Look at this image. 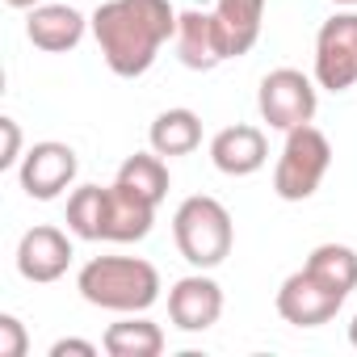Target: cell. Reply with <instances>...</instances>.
<instances>
[{"label": "cell", "instance_id": "cell-1", "mask_svg": "<svg viewBox=\"0 0 357 357\" xmlns=\"http://www.w3.org/2000/svg\"><path fill=\"white\" fill-rule=\"evenodd\" d=\"M89 30L114 76L139 80L151 72L160 47L176 34V9L168 0H105L93 9Z\"/></svg>", "mask_w": 357, "mask_h": 357}, {"label": "cell", "instance_id": "cell-2", "mask_svg": "<svg viewBox=\"0 0 357 357\" xmlns=\"http://www.w3.org/2000/svg\"><path fill=\"white\" fill-rule=\"evenodd\" d=\"M76 290L89 307L139 315L160 303V273L143 257H93L76 273Z\"/></svg>", "mask_w": 357, "mask_h": 357}, {"label": "cell", "instance_id": "cell-3", "mask_svg": "<svg viewBox=\"0 0 357 357\" xmlns=\"http://www.w3.org/2000/svg\"><path fill=\"white\" fill-rule=\"evenodd\" d=\"M172 240L181 248V257L194 269H215L231 257L236 244V223L227 215V206L211 194H194L176 206L172 215Z\"/></svg>", "mask_w": 357, "mask_h": 357}, {"label": "cell", "instance_id": "cell-4", "mask_svg": "<svg viewBox=\"0 0 357 357\" xmlns=\"http://www.w3.org/2000/svg\"><path fill=\"white\" fill-rule=\"evenodd\" d=\"M332 168V143L319 126H294L286 130L282 155L273 164V194L282 202H307Z\"/></svg>", "mask_w": 357, "mask_h": 357}, {"label": "cell", "instance_id": "cell-5", "mask_svg": "<svg viewBox=\"0 0 357 357\" xmlns=\"http://www.w3.org/2000/svg\"><path fill=\"white\" fill-rule=\"evenodd\" d=\"M257 109L261 122H269V130H294L307 126L319 109V84L315 76H303L298 68H278L261 80L257 89Z\"/></svg>", "mask_w": 357, "mask_h": 357}, {"label": "cell", "instance_id": "cell-6", "mask_svg": "<svg viewBox=\"0 0 357 357\" xmlns=\"http://www.w3.org/2000/svg\"><path fill=\"white\" fill-rule=\"evenodd\" d=\"M344 290L340 286H332L328 278H319L315 269H294L282 286H278V298H273V307H278V315L286 319V324H294V328H319V324H328V319H336V311L344 307Z\"/></svg>", "mask_w": 357, "mask_h": 357}, {"label": "cell", "instance_id": "cell-7", "mask_svg": "<svg viewBox=\"0 0 357 357\" xmlns=\"http://www.w3.org/2000/svg\"><path fill=\"white\" fill-rule=\"evenodd\" d=\"M311 76L328 93H349L357 84V13H336L319 26Z\"/></svg>", "mask_w": 357, "mask_h": 357}, {"label": "cell", "instance_id": "cell-8", "mask_svg": "<svg viewBox=\"0 0 357 357\" xmlns=\"http://www.w3.org/2000/svg\"><path fill=\"white\" fill-rule=\"evenodd\" d=\"M80 172V160H76V147L59 143V139H43L34 143L22 164H17V181L26 190V198L34 202H55Z\"/></svg>", "mask_w": 357, "mask_h": 357}, {"label": "cell", "instance_id": "cell-9", "mask_svg": "<svg viewBox=\"0 0 357 357\" xmlns=\"http://www.w3.org/2000/svg\"><path fill=\"white\" fill-rule=\"evenodd\" d=\"M219 315H223V286L206 269L172 282V290H168V319H172V328L206 332V328L219 324Z\"/></svg>", "mask_w": 357, "mask_h": 357}, {"label": "cell", "instance_id": "cell-10", "mask_svg": "<svg viewBox=\"0 0 357 357\" xmlns=\"http://www.w3.org/2000/svg\"><path fill=\"white\" fill-rule=\"evenodd\" d=\"M72 257H76V248H72L68 231H59V227H51V223H38V227H30V231L17 240V273H22L26 282H34V286L59 282V278L68 273Z\"/></svg>", "mask_w": 357, "mask_h": 357}, {"label": "cell", "instance_id": "cell-11", "mask_svg": "<svg viewBox=\"0 0 357 357\" xmlns=\"http://www.w3.org/2000/svg\"><path fill=\"white\" fill-rule=\"evenodd\" d=\"M265 160H269V143H265V130L252 122L223 126L211 139V164L223 176H252L265 168Z\"/></svg>", "mask_w": 357, "mask_h": 357}, {"label": "cell", "instance_id": "cell-12", "mask_svg": "<svg viewBox=\"0 0 357 357\" xmlns=\"http://www.w3.org/2000/svg\"><path fill=\"white\" fill-rule=\"evenodd\" d=\"M172 47H176V59H181L190 72H215L227 59L223 38H219V26H215V13H202V9L176 13Z\"/></svg>", "mask_w": 357, "mask_h": 357}, {"label": "cell", "instance_id": "cell-13", "mask_svg": "<svg viewBox=\"0 0 357 357\" xmlns=\"http://www.w3.org/2000/svg\"><path fill=\"white\" fill-rule=\"evenodd\" d=\"M89 17L76 5H34L26 17V38L47 55H68L80 47Z\"/></svg>", "mask_w": 357, "mask_h": 357}, {"label": "cell", "instance_id": "cell-14", "mask_svg": "<svg viewBox=\"0 0 357 357\" xmlns=\"http://www.w3.org/2000/svg\"><path fill=\"white\" fill-rule=\"evenodd\" d=\"M151 223H155V202H147L135 190H126L122 181H114L109 198H105L101 240H109V244H139V240L151 236Z\"/></svg>", "mask_w": 357, "mask_h": 357}, {"label": "cell", "instance_id": "cell-15", "mask_svg": "<svg viewBox=\"0 0 357 357\" xmlns=\"http://www.w3.org/2000/svg\"><path fill=\"white\" fill-rule=\"evenodd\" d=\"M211 13H215L227 59H240L257 47L261 26H265V0H215Z\"/></svg>", "mask_w": 357, "mask_h": 357}, {"label": "cell", "instance_id": "cell-16", "mask_svg": "<svg viewBox=\"0 0 357 357\" xmlns=\"http://www.w3.org/2000/svg\"><path fill=\"white\" fill-rule=\"evenodd\" d=\"M147 143H151L155 155H168V160L172 155H190V151L202 147V118L194 109H185V105L164 109V114H155V122L147 130Z\"/></svg>", "mask_w": 357, "mask_h": 357}, {"label": "cell", "instance_id": "cell-17", "mask_svg": "<svg viewBox=\"0 0 357 357\" xmlns=\"http://www.w3.org/2000/svg\"><path fill=\"white\" fill-rule=\"evenodd\" d=\"M105 353L109 357H160L164 353V328L151 324L143 311L139 315H122L118 324L105 328Z\"/></svg>", "mask_w": 357, "mask_h": 357}, {"label": "cell", "instance_id": "cell-18", "mask_svg": "<svg viewBox=\"0 0 357 357\" xmlns=\"http://www.w3.org/2000/svg\"><path fill=\"white\" fill-rule=\"evenodd\" d=\"M114 181H122L126 190H135L139 198H147V202H155V206H160V202L168 198L172 176H168L164 155H155V151H135V155H126V160H122V168H118Z\"/></svg>", "mask_w": 357, "mask_h": 357}, {"label": "cell", "instance_id": "cell-19", "mask_svg": "<svg viewBox=\"0 0 357 357\" xmlns=\"http://www.w3.org/2000/svg\"><path fill=\"white\" fill-rule=\"evenodd\" d=\"M109 185H80L68 194V231L76 240H101Z\"/></svg>", "mask_w": 357, "mask_h": 357}, {"label": "cell", "instance_id": "cell-20", "mask_svg": "<svg viewBox=\"0 0 357 357\" xmlns=\"http://www.w3.org/2000/svg\"><path fill=\"white\" fill-rule=\"evenodd\" d=\"M303 265L315 269L319 278H328L332 286H340L344 294L357 290V252H353L349 244H315Z\"/></svg>", "mask_w": 357, "mask_h": 357}, {"label": "cell", "instance_id": "cell-21", "mask_svg": "<svg viewBox=\"0 0 357 357\" xmlns=\"http://www.w3.org/2000/svg\"><path fill=\"white\" fill-rule=\"evenodd\" d=\"M30 336L17 315H0V357H26Z\"/></svg>", "mask_w": 357, "mask_h": 357}, {"label": "cell", "instance_id": "cell-22", "mask_svg": "<svg viewBox=\"0 0 357 357\" xmlns=\"http://www.w3.org/2000/svg\"><path fill=\"white\" fill-rule=\"evenodd\" d=\"M0 135H5V151H0V168H17L22 164V126L17 118H0Z\"/></svg>", "mask_w": 357, "mask_h": 357}, {"label": "cell", "instance_id": "cell-23", "mask_svg": "<svg viewBox=\"0 0 357 357\" xmlns=\"http://www.w3.org/2000/svg\"><path fill=\"white\" fill-rule=\"evenodd\" d=\"M68 353H76V357H97V344H93V340H76V336L51 344V357H68Z\"/></svg>", "mask_w": 357, "mask_h": 357}, {"label": "cell", "instance_id": "cell-24", "mask_svg": "<svg viewBox=\"0 0 357 357\" xmlns=\"http://www.w3.org/2000/svg\"><path fill=\"white\" fill-rule=\"evenodd\" d=\"M9 9H34V5H43V0H5Z\"/></svg>", "mask_w": 357, "mask_h": 357}, {"label": "cell", "instance_id": "cell-25", "mask_svg": "<svg viewBox=\"0 0 357 357\" xmlns=\"http://www.w3.org/2000/svg\"><path fill=\"white\" fill-rule=\"evenodd\" d=\"M349 344L357 349V315H353V324H349Z\"/></svg>", "mask_w": 357, "mask_h": 357}, {"label": "cell", "instance_id": "cell-26", "mask_svg": "<svg viewBox=\"0 0 357 357\" xmlns=\"http://www.w3.org/2000/svg\"><path fill=\"white\" fill-rule=\"evenodd\" d=\"M332 5H344V9H357V0H332Z\"/></svg>", "mask_w": 357, "mask_h": 357}]
</instances>
